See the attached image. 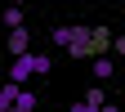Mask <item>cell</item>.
I'll return each instance as SVG.
<instances>
[{"mask_svg":"<svg viewBox=\"0 0 125 112\" xmlns=\"http://www.w3.org/2000/svg\"><path fill=\"white\" fill-rule=\"evenodd\" d=\"M72 112H98V108H89V103H72Z\"/></svg>","mask_w":125,"mask_h":112,"instance_id":"11","label":"cell"},{"mask_svg":"<svg viewBox=\"0 0 125 112\" xmlns=\"http://www.w3.org/2000/svg\"><path fill=\"white\" fill-rule=\"evenodd\" d=\"M98 112H121V108H116V103H103V108H98Z\"/></svg>","mask_w":125,"mask_h":112,"instance_id":"12","label":"cell"},{"mask_svg":"<svg viewBox=\"0 0 125 112\" xmlns=\"http://www.w3.org/2000/svg\"><path fill=\"white\" fill-rule=\"evenodd\" d=\"M9 112H36V94H31V90L22 85V90H18V99H13V108H9Z\"/></svg>","mask_w":125,"mask_h":112,"instance_id":"6","label":"cell"},{"mask_svg":"<svg viewBox=\"0 0 125 112\" xmlns=\"http://www.w3.org/2000/svg\"><path fill=\"white\" fill-rule=\"evenodd\" d=\"M54 45L58 50H67V58H98L94 54V27L85 23H72V27H54Z\"/></svg>","mask_w":125,"mask_h":112,"instance_id":"1","label":"cell"},{"mask_svg":"<svg viewBox=\"0 0 125 112\" xmlns=\"http://www.w3.org/2000/svg\"><path fill=\"white\" fill-rule=\"evenodd\" d=\"M18 90H22V85H13V81H5V85H0V112H9V108H13Z\"/></svg>","mask_w":125,"mask_h":112,"instance_id":"8","label":"cell"},{"mask_svg":"<svg viewBox=\"0 0 125 112\" xmlns=\"http://www.w3.org/2000/svg\"><path fill=\"white\" fill-rule=\"evenodd\" d=\"M49 67H54V58H49V54H22V58H13L9 81H13V85H27L31 76H49Z\"/></svg>","mask_w":125,"mask_h":112,"instance_id":"2","label":"cell"},{"mask_svg":"<svg viewBox=\"0 0 125 112\" xmlns=\"http://www.w3.org/2000/svg\"><path fill=\"white\" fill-rule=\"evenodd\" d=\"M5 5H22V0H5Z\"/></svg>","mask_w":125,"mask_h":112,"instance_id":"13","label":"cell"},{"mask_svg":"<svg viewBox=\"0 0 125 112\" xmlns=\"http://www.w3.org/2000/svg\"><path fill=\"white\" fill-rule=\"evenodd\" d=\"M5 50H9L13 58H22V54H31V31H27V27H18V31H9V36H5Z\"/></svg>","mask_w":125,"mask_h":112,"instance_id":"3","label":"cell"},{"mask_svg":"<svg viewBox=\"0 0 125 112\" xmlns=\"http://www.w3.org/2000/svg\"><path fill=\"white\" fill-rule=\"evenodd\" d=\"M112 72H116V63H112V58H94V81H98V85H103V81H112Z\"/></svg>","mask_w":125,"mask_h":112,"instance_id":"7","label":"cell"},{"mask_svg":"<svg viewBox=\"0 0 125 112\" xmlns=\"http://www.w3.org/2000/svg\"><path fill=\"white\" fill-rule=\"evenodd\" d=\"M112 50H116V54H125V36H112Z\"/></svg>","mask_w":125,"mask_h":112,"instance_id":"10","label":"cell"},{"mask_svg":"<svg viewBox=\"0 0 125 112\" xmlns=\"http://www.w3.org/2000/svg\"><path fill=\"white\" fill-rule=\"evenodd\" d=\"M103 94H107L103 85H98V90H85V99H81V103H89V108H103Z\"/></svg>","mask_w":125,"mask_h":112,"instance_id":"9","label":"cell"},{"mask_svg":"<svg viewBox=\"0 0 125 112\" xmlns=\"http://www.w3.org/2000/svg\"><path fill=\"white\" fill-rule=\"evenodd\" d=\"M0 23H5L9 31H18V27H27V18H22V5H5V13H0Z\"/></svg>","mask_w":125,"mask_h":112,"instance_id":"4","label":"cell"},{"mask_svg":"<svg viewBox=\"0 0 125 112\" xmlns=\"http://www.w3.org/2000/svg\"><path fill=\"white\" fill-rule=\"evenodd\" d=\"M107 50H112V31H107V27H94V54L107 58Z\"/></svg>","mask_w":125,"mask_h":112,"instance_id":"5","label":"cell"},{"mask_svg":"<svg viewBox=\"0 0 125 112\" xmlns=\"http://www.w3.org/2000/svg\"><path fill=\"white\" fill-rule=\"evenodd\" d=\"M0 85H5V76H0Z\"/></svg>","mask_w":125,"mask_h":112,"instance_id":"14","label":"cell"}]
</instances>
